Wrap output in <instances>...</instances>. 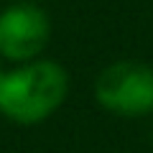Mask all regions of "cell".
<instances>
[{"label": "cell", "mask_w": 153, "mask_h": 153, "mask_svg": "<svg viewBox=\"0 0 153 153\" xmlns=\"http://www.w3.org/2000/svg\"><path fill=\"white\" fill-rule=\"evenodd\" d=\"M69 74L59 61L33 59L0 79V115L18 125H38L64 105Z\"/></svg>", "instance_id": "cell-1"}, {"label": "cell", "mask_w": 153, "mask_h": 153, "mask_svg": "<svg viewBox=\"0 0 153 153\" xmlns=\"http://www.w3.org/2000/svg\"><path fill=\"white\" fill-rule=\"evenodd\" d=\"M94 97L107 112L143 117L153 112V66L143 61H112L100 71Z\"/></svg>", "instance_id": "cell-2"}, {"label": "cell", "mask_w": 153, "mask_h": 153, "mask_svg": "<svg viewBox=\"0 0 153 153\" xmlns=\"http://www.w3.org/2000/svg\"><path fill=\"white\" fill-rule=\"evenodd\" d=\"M51 38L46 10L33 3H16L0 10V59L26 64L41 56Z\"/></svg>", "instance_id": "cell-3"}, {"label": "cell", "mask_w": 153, "mask_h": 153, "mask_svg": "<svg viewBox=\"0 0 153 153\" xmlns=\"http://www.w3.org/2000/svg\"><path fill=\"white\" fill-rule=\"evenodd\" d=\"M3 74H5V69H3V59H0V79H3Z\"/></svg>", "instance_id": "cell-4"}]
</instances>
